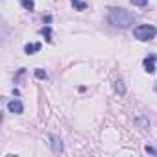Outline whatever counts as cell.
Returning <instances> with one entry per match:
<instances>
[{
	"label": "cell",
	"instance_id": "13",
	"mask_svg": "<svg viewBox=\"0 0 157 157\" xmlns=\"http://www.w3.org/2000/svg\"><path fill=\"white\" fill-rule=\"evenodd\" d=\"M35 78H39V80H46L48 74H46L43 68H37V70H35Z\"/></svg>",
	"mask_w": 157,
	"mask_h": 157
},
{
	"label": "cell",
	"instance_id": "6",
	"mask_svg": "<svg viewBox=\"0 0 157 157\" xmlns=\"http://www.w3.org/2000/svg\"><path fill=\"white\" fill-rule=\"evenodd\" d=\"M41 50V43H28L26 46H24V52L30 56V54H35V52H39Z\"/></svg>",
	"mask_w": 157,
	"mask_h": 157
},
{
	"label": "cell",
	"instance_id": "9",
	"mask_svg": "<svg viewBox=\"0 0 157 157\" xmlns=\"http://www.w3.org/2000/svg\"><path fill=\"white\" fill-rule=\"evenodd\" d=\"M21 6L24 10H28V11H33L35 10V2H33V0H21Z\"/></svg>",
	"mask_w": 157,
	"mask_h": 157
},
{
	"label": "cell",
	"instance_id": "14",
	"mask_svg": "<svg viewBox=\"0 0 157 157\" xmlns=\"http://www.w3.org/2000/svg\"><path fill=\"white\" fill-rule=\"evenodd\" d=\"M146 151H148V153H151V155H155V153H157V151H155L151 146H146Z\"/></svg>",
	"mask_w": 157,
	"mask_h": 157
},
{
	"label": "cell",
	"instance_id": "8",
	"mask_svg": "<svg viewBox=\"0 0 157 157\" xmlns=\"http://www.w3.org/2000/svg\"><path fill=\"white\" fill-rule=\"evenodd\" d=\"M41 33L44 35V39H46V43H52V28L46 24L44 28H41Z\"/></svg>",
	"mask_w": 157,
	"mask_h": 157
},
{
	"label": "cell",
	"instance_id": "15",
	"mask_svg": "<svg viewBox=\"0 0 157 157\" xmlns=\"http://www.w3.org/2000/svg\"><path fill=\"white\" fill-rule=\"evenodd\" d=\"M155 89H157V87H155Z\"/></svg>",
	"mask_w": 157,
	"mask_h": 157
},
{
	"label": "cell",
	"instance_id": "4",
	"mask_svg": "<svg viewBox=\"0 0 157 157\" xmlns=\"http://www.w3.org/2000/svg\"><path fill=\"white\" fill-rule=\"evenodd\" d=\"M8 111H10V113H15V115H21V113H24V105H22L21 100L13 98V100L8 102Z\"/></svg>",
	"mask_w": 157,
	"mask_h": 157
},
{
	"label": "cell",
	"instance_id": "7",
	"mask_svg": "<svg viewBox=\"0 0 157 157\" xmlns=\"http://www.w3.org/2000/svg\"><path fill=\"white\" fill-rule=\"evenodd\" d=\"M115 93H117L118 96H124V94H126V85H124L122 80H117V82H115Z\"/></svg>",
	"mask_w": 157,
	"mask_h": 157
},
{
	"label": "cell",
	"instance_id": "12",
	"mask_svg": "<svg viewBox=\"0 0 157 157\" xmlns=\"http://www.w3.org/2000/svg\"><path fill=\"white\" fill-rule=\"evenodd\" d=\"M129 2H131L133 6H139V8H144V6H148V2H150V0H129Z\"/></svg>",
	"mask_w": 157,
	"mask_h": 157
},
{
	"label": "cell",
	"instance_id": "11",
	"mask_svg": "<svg viewBox=\"0 0 157 157\" xmlns=\"http://www.w3.org/2000/svg\"><path fill=\"white\" fill-rule=\"evenodd\" d=\"M135 124H137V126H140L142 129H148V128H150V120H148V118H144V117L137 118V120H135Z\"/></svg>",
	"mask_w": 157,
	"mask_h": 157
},
{
	"label": "cell",
	"instance_id": "10",
	"mask_svg": "<svg viewBox=\"0 0 157 157\" xmlns=\"http://www.w3.org/2000/svg\"><path fill=\"white\" fill-rule=\"evenodd\" d=\"M72 2V6L78 10V11H83V10H87V4L85 2H82V0H70Z\"/></svg>",
	"mask_w": 157,
	"mask_h": 157
},
{
	"label": "cell",
	"instance_id": "2",
	"mask_svg": "<svg viewBox=\"0 0 157 157\" xmlns=\"http://www.w3.org/2000/svg\"><path fill=\"white\" fill-rule=\"evenodd\" d=\"M157 35V28L151 24H139L133 28V37L139 41H151Z\"/></svg>",
	"mask_w": 157,
	"mask_h": 157
},
{
	"label": "cell",
	"instance_id": "5",
	"mask_svg": "<svg viewBox=\"0 0 157 157\" xmlns=\"http://www.w3.org/2000/svg\"><path fill=\"white\" fill-rule=\"evenodd\" d=\"M50 148H52V151H56V153L63 151V142H61V139H59L57 135H50Z\"/></svg>",
	"mask_w": 157,
	"mask_h": 157
},
{
	"label": "cell",
	"instance_id": "3",
	"mask_svg": "<svg viewBox=\"0 0 157 157\" xmlns=\"http://www.w3.org/2000/svg\"><path fill=\"white\" fill-rule=\"evenodd\" d=\"M155 61H157V56H155V54H150V56L144 57L142 65H144V70H146L148 74H153V72H155Z\"/></svg>",
	"mask_w": 157,
	"mask_h": 157
},
{
	"label": "cell",
	"instance_id": "1",
	"mask_svg": "<svg viewBox=\"0 0 157 157\" xmlns=\"http://www.w3.org/2000/svg\"><path fill=\"white\" fill-rule=\"evenodd\" d=\"M107 21H109L113 26L126 30V28H129L131 24H135V15L129 13V11L124 10V8H109Z\"/></svg>",
	"mask_w": 157,
	"mask_h": 157
}]
</instances>
